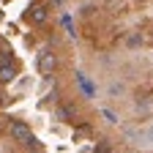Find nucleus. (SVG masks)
<instances>
[{"label":"nucleus","instance_id":"f257e3e1","mask_svg":"<svg viewBox=\"0 0 153 153\" xmlns=\"http://www.w3.org/2000/svg\"><path fill=\"white\" fill-rule=\"evenodd\" d=\"M8 137L16 140V142H25L30 148H38V140L33 137V131L25 120H8Z\"/></svg>","mask_w":153,"mask_h":153},{"label":"nucleus","instance_id":"f03ea898","mask_svg":"<svg viewBox=\"0 0 153 153\" xmlns=\"http://www.w3.org/2000/svg\"><path fill=\"white\" fill-rule=\"evenodd\" d=\"M36 66H38V74H41V76L55 74V68H57V55H55L52 49H41V52H38Z\"/></svg>","mask_w":153,"mask_h":153},{"label":"nucleus","instance_id":"7ed1b4c3","mask_svg":"<svg viewBox=\"0 0 153 153\" xmlns=\"http://www.w3.org/2000/svg\"><path fill=\"white\" fill-rule=\"evenodd\" d=\"M142 44H145V38H142V33H137V30H128V33L123 36V47H126V49H142Z\"/></svg>","mask_w":153,"mask_h":153},{"label":"nucleus","instance_id":"20e7f679","mask_svg":"<svg viewBox=\"0 0 153 153\" xmlns=\"http://www.w3.org/2000/svg\"><path fill=\"white\" fill-rule=\"evenodd\" d=\"M47 16H49V14H47L44 6H36V8L27 11V22H30V25H41V22H47Z\"/></svg>","mask_w":153,"mask_h":153},{"label":"nucleus","instance_id":"39448f33","mask_svg":"<svg viewBox=\"0 0 153 153\" xmlns=\"http://www.w3.org/2000/svg\"><path fill=\"white\" fill-rule=\"evenodd\" d=\"M16 79V68L11 63H0V85H11Z\"/></svg>","mask_w":153,"mask_h":153},{"label":"nucleus","instance_id":"423d86ee","mask_svg":"<svg viewBox=\"0 0 153 153\" xmlns=\"http://www.w3.org/2000/svg\"><path fill=\"white\" fill-rule=\"evenodd\" d=\"M137 140H140L142 145H153V126H148V128H142V131L137 134Z\"/></svg>","mask_w":153,"mask_h":153},{"label":"nucleus","instance_id":"0eeeda50","mask_svg":"<svg viewBox=\"0 0 153 153\" xmlns=\"http://www.w3.org/2000/svg\"><path fill=\"white\" fill-rule=\"evenodd\" d=\"M123 90H126L123 82H112L109 85V96H112V99H115V96H123Z\"/></svg>","mask_w":153,"mask_h":153}]
</instances>
